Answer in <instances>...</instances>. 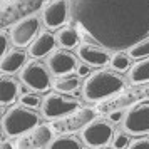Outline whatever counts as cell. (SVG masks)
I'll list each match as a JSON object with an SVG mask.
<instances>
[{"label": "cell", "mask_w": 149, "mask_h": 149, "mask_svg": "<svg viewBox=\"0 0 149 149\" xmlns=\"http://www.w3.org/2000/svg\"><path fill=\"white\" fill-rule=\"evenodd\" d=\"M70 17L101 47L129 50L149 37V0H69Z\"/></svg>", "instance_id": "6da1fadb"}, {"label": "cell", "mask_w": 149, "mask_h": 149, "mask_svg": "<svg viewBox=\"0 0 149 149\" xmlns=\"http://www.w3.org/2000/svg\"><path fill=\"white\" fill-rule=\"evenodd\" d=\"M122 89H124V81L121 75L109 70H97L86 77L82 95L89 102H97L121 92Z\"/></svg>", "instance_id": "7a4b0ae2"}, {"label": "cell", "mask_w": 149, "mask_h": 149, "mask_svg": "<svg viewBox=\"0 0 149 149\" xmlns=\"http://www.w3.org/2000/svg\"><path fill=\"white\" fill-rule=\"evenodd\" d=\"M39 126V116L32 112L27 106H19L7 111V114L2 119V129L10 137H17L32 131Z\"/></svg>", "instance_id": "3957f363"}, {"label": "cell", "mask_w": 149, "mask_h": 149, "mask_svg": "<svg viewBox=\"0 0 149 149\" xmlns=\"http://www.w3.org/2000/svg\"><path fill=\"white\" fill-rule=\"evenodd\" d=\"M77 109H79V104L75 99L64 97L61 94H49L42 101V114L47 119H61L72 114Z\"/></svg>", "instance_id": "277c9868"}, {"label": "cell", "mask_w": 149, "mask_h": 149, "mask_svg": "<svg viewBox=\"0 0 149 149\" xmlns=\"http://www.w3.org/2000/svg\"><path fill=\"white\" fill-rule=\"evenodd\" d=\"M20 81L37 92H45L50 86V77H49L47 69L39 62H29L20 69Z\"/></svg>", "instance_id": "5b68a950"}, {"label": "cell", "mask_w": 149, "mask_h": 149, "mask_svg": "<svg viewBox=\"0 0 149 149\" xmlns=\"http://www.w3.org/2000/svg\"><path fill=\"white\" fill-rule=\"evenodd\" d=\"M112 139V127L106 121L89 122L82 129V141L89 148H104Z\"/></svg>", "instance_id": "8992f818"}, {"label": "cell", "mask_w": 149, "mask_h": 149, "mask_svg": "<svg viewBox=\"0 0 149 149\" xmlns=\"http://www.w3.org/2000/svg\"><path fill=\"white\" fill-rule=\"evenodd\" d=\"M124 129L136 136L149 132V102H141L129 111L124 117Z\"/></svg>", "instance_id": "52a82bcc"}, {"label": "cell", "mask_w": 149, "mask_h": 149, "mask_svg": "<svg viewBox=\"0 0 149 149\" xmlns=\"http://www.w3.org/2000/svg\"><path fill=\"white\" fill-rule=\"evenodd\" d=\"M40 30V24H39V19L37 17H25L19 20L14 25L12 32H10V37H12V42L17 47H24L35 39L37 32Z\"/></svg>", "instance_id": "ba28073f"}, {"label": "cell", "mask_w": 149, "mask_h": 149, "mask_svg": "<svg viewBox=\"0 0 149 149\" xmlns=\"http://www.w3.org/2000/svg\"><path fill=\"white\" fill-rule=\"evenodd\" d=\"M47 67L54 75L70 74L77 67V59L74 54H70L64 49H57L47 57Z\"/></svg>", "instance_id": "9c48e42d"}, {"label": "cell", "mask_w": 149, "mask_h": 149, "mask_svg": "<svg viewBox=\"0 0 149 149\" xmlns=\"http://www.w3.org/2000/svg\"><path fill=\"white\" fill-rule=\"evenodd\" d=\"M69 15H70L69 0H52L47 7H45V10H44L42 20L45 24V27L57 29L67 20Z\"/></svg>", "instance_id": "30bf717a"}, {"label": "cell", "mask_w": 149, "mask_h": 149, "mask_svg": "<svg viewBox=\"0 0 149 149\" xmlns=\"http://www.w3.org/2000/svg\"><path fill=\"white\" fill-rule=\"evenodd\" d=\"M94 111H91V109H79L77 112H72V114L65 116V119H62V121H57L54 122V129L57 131H75V129H81L82 126H87L89 122H92L94 119Z\"/></svg>", "instance_id": "8fae6325"}, {"label": "cell", "mask_w": 149, "mask_h": 149, "mask_svg": "<svg viewBox=\"0 0 149 149\" xmlns=\"http://www.w3.org/2000/svg\"><path fill=\"white\" fill-rule=\"evenodd\" d=\"M77 55L79 59L92 65V67H102L107 62H111V55L107 54V49L104 47H94L91 44H81L77 47Z\"/></svg>", "instance_id": "7c38bea8"}, {"label": "cell", "mask_w": 149, "mask_h": 149, "mask_svg": "<svg viewBox=\"0 0 149 149\" xmlns=\"http://www.w3.org/2000/svg\"><path fill=\"white\" fill-rule=\"evenodd\" d=\"M55 40H57V39H55L50 32H42V34H39L34 40H32L29 52H30V55H32L34 59H40L44 55L50 54V50H54Z\"/></svg>", "instance_id": "4fadbf2b"}, {"label": "cell", "mask_w": 149, "mask_h": 149, "mask_svg": "<svg viewBox=\"0 0 149 149\" xmlns=\"http://www.w3.org/2000/svg\"><path fill=\"white\" fill-rule=\"evenodd\" d=\"M27 55L22 50H8L7 54L2 55V62H0V70L2 74H14L17 70H20L25 64Z\"/></svg>", "instance_id": "5bb4252c"}, {"label": "cell", "mask_w": 149, "mask_h": 149, "mask_svg": "<svg viewBox=\"0 0 149 149\" xmlns=\"http://www.w3.org/2000/svg\"><path fill=\"white\" fill-rule=\"evenodd\" d=\"M0 84H2L0 86V102H2V106L12 104L19 95V84L14 79L7 77V74H3Z\"/></svg>", "instance_id": "9a60e30c"}, {"label": "cell", "mask_w": 149, "mask_h": 149, "mask_svg": "<svg viewBox=\"0 0 149 149\" xmlns=\"http://www.w3.org/2000/svg\"><path fill=\"white\" fill-rule=\"evenodd\" d=\"M30 141L35 148H49L54 141V132L49 126H37L32 132Z\"/></svg>", "instance_id": "2e32d148"}, {"label": "cell", "mask_w": 149, "mask_h": 149, "mask_svg": "<svg viewBox=\"0 0 149 149\" xmlns=\"http://www.w3.org/2000/svg\"><path fill=\"white\" fill-rule=\"evenodd\" d=\"M129 79L132 84H141V82H148L149 81V59H142L137 61L131 67L129 72Z\"/></svg>", "instance_id": "e0dca14e"}, {"label": "cell", "mask_w": 149, "mask_h": 149, "mask_svg": "<svg viewBox=\"0 0 149 149\" xmlns=\"http://www.w3.org/2000/svg\"><path fill=\"white\" fill-rule=\"evenodd\" d=\"M52 87L59 92H74L75 89L79 87V75H69V74H64V75H59L57 79L54 81Z\"/></svg>", "instance_id": "ac0fdd59"}, {"label": "cell", "mask_w": 149, "mask_h": 149, "mask_svg": "<svg viewBox=\"0 0 149 149\" xmlns=\"http://www.w3.org/2000/svg\"><path fill=\"white\" fill-rule=\"evenodd\" d=\"M57 42L61 44L62 47L65 49H72L77 45V42H79V35L75 32L74 29H61L59 30V34H57Z\"/></svg>", "instance_id": "d6986e66"}, {"label": "cell", "mask_w": 149, "mask_h": 149, "mask_svg": "<svg viewBox=\"0 0 149 149\" xmlns=\"http://www.w3.org/2000/svg\"><path fill=\"white\" fill-rule=\"evenodd\" d=\"M148 55H149V37L139 40L129 49V57H132V59H144Z\"/></svg>", "instance_id": "ffe728a7"}, {"label": "cell", "mask_w": 149, "mask_h": 149, "mask_svg": "<svg viewBox=\"0 0 149 149\" xmlns=\"http://www.w3.org/2000/svg\"><path fill=\"white\" fill-rule=\"evenodd\" d=\"M111 67L114 69V70H117V72L127 70L129 69V55L124 54L122 50L114 52V55L111 57Z\"/></svg>", "instance_id": "44dd1931"}, {"label": "cell", "mask_w": 149, "mask_h": 149, "mask_svg": "<svg viewBox=\"0 0 149 149\" xmlns=\"http://www.w3.org/2000/svg\"><path fill=\"white\" fill-rule=\"evenodd\" d=\"M50 148H81V142L77 141V137L74 136H61V137H57L52 141L50 144Z\"/></svg>", "instance_id": "7402d4cb"}, {"label": "cell", "mask_w": 149, "mask_h": 149, "mask_svg": "<svg viewBox=\"0 0 149 149\" xmlns=\"http://www.w3.org/2000/svg\"><path fill=\"white\" fill-rule=\"evenodd\" d=\"M20 101H22V104L27 106V107H39V106H42L40 97L37 94H22Z\"/></svg>", "instance_id": "603a6c76"}, {"label": "cell", "mask_w": 149, "mask_h": 149, "mask_svg": "<svg viewBox=\"0 0 149 149\" xmlns=\"http://www.w3.org/2000/svg\"><path fill=\"white\" fill-rule=\"evenodd\" d=\"M129 144H131V139H129L127 134H124V132H117L114 136V148L121 149V148H129Z\"/></svg>", "instance_id": "cb8c5ba5"}, {"label": "cell", "mask_w": 149, "mask_h": 149, "mask_svg": "<svg viewBox=\"0 0 149 149\" xmlns=\"http://www.w3.org/2000/svg\"><path fill=\"white\" fill-rule=\"evenodd\" d=\"M129 148H149V137H139V139H134V141H131L129 144Z\"/></svg>", "instance_id": "d4e9b609"}, {"label": "cell", "mask_w": 149, "mask_h": 149, "mask_svg": "<svg viewBox=\"0 0 149 149\" xmlns=\"http://www.w3.org/2000/svg\"><path fill=\"white\" fill-rule=\"evenodd\" d=\"M91 67L92 65H89V64H81V65H77V75L79 77H87L89 74H91Z\"/></svg>", "instance_id": "484cf974"}, {"label": "cell", "mask_w": 149, "mask_h": 149, "mask_svg": "<svg viewBox=\"0 0 149 149\" xmlns=\"http://www.w3.org/2000/svg\"><path fill=\"white\" fill-rule=\"evenodd\" d=\"M8 52V35L2 32V55Z\"/></svg>", "instance_id": "4316f807"}, {"label": "cell", "mask_w": 149, "mask_h": 149, "mask_svg": "<svg viewBox=\"0 0 149 149\" xmlns=\"http://www.w3.org/2000/svg\"><path fill=\"white\" fill-rule=\"evenodd\" d=\"M109 119H111L112 122H119L122 119V112H121V111H114V112H111Z\"/></svg>", "instance_id": "83f0119b"}, {"label": "cell", "mask_w": 149, "mask_h": 149, "mask_svg": "<svg viewBox=\"0 0 149 149\" xmlns=\"http://www.w3.org/2000/svg\"><path fill=\"white\" fill-rule=\"evenodd\" d=\"M17 148H29L27 141H19V144H17Z\"/></svg>", "instance_id": "f1b7e54d"}]
</instances>
